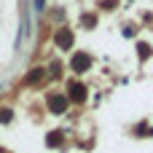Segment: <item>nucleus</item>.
I'll return each instance as SVG.
<instances>
[{"mask_svg":"<svg viewBox=\"0 0 153 153\" xmlns=\"http://www.w3.org/2000/svg\"><path fill=\"white\" fill-rule=\"evenodd\" d=\"M43 3L46 0H35V11H43Z\"/></svg>","mask_w":153,"mask_h":153,"instance_id":"nucleus-1","label":"nucleus"}]
</instances>
